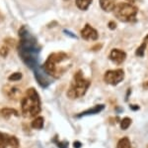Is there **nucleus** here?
Returning <instances> with one entry per match:
<instances>
[{"mask_svg":"<svg viewBox=\"0 0 148 148\" xmlns=\"http://www.w3.org/2000/svg\"><path fill=\"white\" fill-rule=\"evenodd\" d=\"M20 41L18 45V53L22 61L31 70H35L39 66V56L40 46L37 39L30 33L26 27L19 30Z\"/></svg>","mask_w":148,"mask_h":148,"instance_id":"nucleus-1","label":"nucleus"},{"mask_svg":"<svg viewBox=\"0 0 148 148\" xmlns=\"http://www.w3.org/2000/svg\"><path fill=\"white\" fill-rule=\"evenodd\" d=\"M21 107L25 117H37L38 114L40 113V95L34 88L26 90L21 102Z\"/></svg>","mask_w":148,"mask_h":148,"instance_id":"nucleus-2","label":"nucleus"},{"mask_svg":"<svg viewBox=\"0 0 148 148\" xmlns=\"http://www.w3.org/2000/svg\"><path fill=\"white\" fill-rule=\"evenodd\" d=\"M69 59L68 55L66 53H52L49 55V57L47 59L45 63L44 69L45 71L51 76V78H60V76L64 74L67 70L66 67L60 66L62 63L67 62Z\"/></svg>","mask_w":148,"mask_h":148,"instance_id":"nucleus-3","label":"nucleus"},{"mask_svg":"<svg viewBox=\"0 0 148 148\" xmlns=\"http://www.w3.org/2000/svg\"><path fill=\"white\" fill-rule=\"evenodd\" d=\"M90 85V82L87 79L84 78L83 73L81 71H78L74 75L73 81L70 83V87L67 90V97L69 99H78L85 94L88 88Z\"/></svg>","mask_w":148,"mask_h":148,"instance_id":"nucleus-4","label":"nucleus"},{"mask_svg":"<svg viewBox=\"0 0 148 148\" xmlns=\"http://www.w3.org/2000/svg\"><path fill=\"white\" fill-rule=\"evenodd\" d=\"M114 15L121 22H133L136 19L138 9L130 3H119L114 8Z\"/></svg>","mask_w":148,"mask_h":148,"instance_id":"nucleus-5","label":"nucleus"},{"mask_svg":"<svg viewBox=\"0 0 148 148\" xmlns=\"http://www.w3.org/2000/svg\"><path fill=\"white\" fill-rule=\"evenodd\" d=\"M123 79H125V72L121 70V69L114 70V71H108L104 75L105 83L112 85H116L118 83L123 82Z\"/></svg>","mask_w":148,"mask_h":148,"instance_id":"nucleus-6","label":"nucleus"},{"mask_svg":"<svg viewBox=\"0 0 148 148\" xmlns=\"http://www.w3.org/2000/svg\"><path fill=\"white\" fill-rule=\"evenodd\" d=\"M33 71H34L36 80H37V82L40 83V85L42 88H47L52 83L51 77L45 71V69L42 68L40 66H38L37 68Z\"/></svg>","mask_w":148,"mask_h":148,"instance_id":"nucleus-7","label":"nucleus"},{"mask_svg":"<svg viewBox=\"0 0 148 148\" xmlns=\"http://www.w3.org/2000/svg\"><path fill=\"white\" fill-rule=\"evenodd\" d=\"M8 146L11 148H18L19 143L17 138L0 132V148H7Z\"/></svg>","mask_w":148,"mask_h":148,"instance_id":"nucleus-8","label":"nucleus"},{"mask_svg":"<svg viewBox=\"0 0 148 148\" xmlns=\"http://www.w3.org/2000/svg\"><path fill=\"white\" fill-rule=\"evenodd\" d=\"M3 92L8 99H12V101H16V99H20L22 92L16 85H5L3 88Z\"/></svg>","mask_w":148,"mask_h":148,"instance_id":"nucleus-9","label":"nucleus"},{"mask_svg":"<svg viewBox=\"0 0 148 148\" xmlns=\"http://www.w3.org/2000/svg\"><path fill=\"white\" fill-rule=\"evenodd\" d=\"M81 36L85 40H97L98 37H99L97 31L92 26H90L89 24L85 25V27L82 29V31H81Z\"/></svg>","mask_w":148,"mask_h":148,"instance_id":"nucleus-10","label":"nucleus"},{"mask_svg":"<svg viewBox=\"0 0 148 148\" xmlns=\"http://www.w3.org/2000/svg\"><path fill=\"white\" fill-rule=\"evenodd\" d=\"M109 58L116 64H121L126 58V53L120 49H113L110 53Z\"/></svg>","mask_w":148,"mask_h":148,"instance_id":"nucleus-11","label":"nucleus"},{"mask_svg":"<svg viewBox=\"0 0 148 148\" xmlns=\"http://www.w3.org/2000/svg\"><path fill=\"white\" fill-rule=\"evenodd\" d=\"M105 108L104 104H98V106L91 107V108L87 109V110H84L82 113H80L79 114H77V117H83V116H88V115H93V114H97L99 113H101L103 109Z\"/></svg>","mask_w":148,"mask_h":148,"instance_id":"nucleus-12","label":"nucleus"},{"mask_svg":"<svg viewBox=\"0 0 148 148\" xmlns=\"http://www.w3.org/2000/svg\"><path fill=\"white\" fill-rule=\"evenodd\" d=\"M100 6L104 11L110 12L114 10L116 6V0H100Z\"/></svg>","mask_w":148,"mask_h":148,"instance_id":"nucleus-13","label":"nucleus"},{"mask_svg":"<svg viewBox=\"0 0 148 148\" xmlns=\"http://www.w3.org/2000/svg\"><path fill=\"white\" fill-rule=\"evenodd\" d=\"M93 0H75V3L80 10H87Z\"/></svg>","mask_w":148,"mask_h":148,"instance_id":"nucleus-14","label":"nucleus"},{"mask_svg":"<svg viewBox=\"0 0 148 148\" xmlns=\"http://www.w3.org/2000/svg\"><path fill=\"white\" fill-rule=\"evenodd\" d=\"M0 113L2 114L3 117H10L11 115H16V116L18 115V111L15 110L14 108H10V107H4L0 111Z\"/></svg>","mask_w":148,"mask_h":148,"instance_id":"nucleus-15","label":"nucleus"},{"mask_svg":"<svg viewBox=\"0 0 148 148\" xmlns=\"http://www.w3.org/2000/svg\"><path fill=\"white\" fill-rule=\"evenodd\" d=\"M32 127L35 128V129H42L44 127V118L42 116H37L32 122Z\"/></svg>","mask_w":148,"mask_h":148,"instance_id":"nucleus-16","label":"nucleus"},{"mask_svg":"<svg viewBox=\"0 0 148 148\" xmlns=\"http://www.w3.org/2000/svg\"><path fill=\"white\" fill-rule=\"evenodd\" d=\"M116 148H131V144H130V139H128L127 137L121 138L120 141L118 142Z\"/></svg>","mask_w":148,"mask_h":148,"instance_id":"nucleus-17","label":"nucleus"},{"mask_svg":"<svg viewBox=\"0 0 148 148\" xmlns=\"http://www.w3.org/2000/svg\"><path fill=\"white\" fill-rule=\"evenodd\" d=\"M131 124V119L130 117H125L121 121V128L123 130H126Z\"/></svg>","mask_w":148,"mask_h":148,"instance_id":"nucleus-18","label":"nucleus"},{"mask_svg":"<svg viewBox=\"0 0 148 148\" xmlns=\"http://www.w3.org/2000/svg\"><path fill=\"white\" fill-rule=\"evenodd\" d=\"M145 48H146V43L143 42L142 44L137 48L136 52H135V55H136L137 57H142L143 55H144V50H145Z\"/></svg>","mask_w":148,"mask_h":148,"instance_id":"nucleus-19","label":"nucleus"},{"mask_svg":"<svg viewBox=\"0 0 148 148\" xmlns=\"http://www.w3.org/2000/svg\"><path fill=\"white\" fill-rule=\"evenodd\" d=\"M22 79V74L21 73H14L9 77V81L11 82H16V81H19Z\"/></svg>","mask_w":148,"mask_h":148,"instance_id":"nucleus-20","label":"nucleus"},{"mask_svg":"<svg viewBox=\"0 0 148 148\" xmlns=\"http://www.w3.org/2000/svg\"><path fill=\"white\" fill-rule=\"evenodd\" d=\"M8 52H9V49L7 48V46H5V45L0 49V55H1L2 57H6L7 54H8Z\"/></svg>","mask_w":148,"mask_h":148,"instance_id":"nucleus-21","label":"nucleus"},{"mask_svg":"<svg viewBox=\"0 0 148 148\" xmlns=\"http://www.w3.org/2000/svg\"><path fill=\"white\" fill-rule=\"evenodd\" d=\"M58 148H68V142L67 141H60V142H56Z\"/></svg>","mask_w":148,"mask_h":148,"instance_id":"nucleus-22","label":"nucleus"},{"mask_svg":"<svg viewBox=\"0 0 148 148\" xmlns=\"http://www.w3.org/2000/svg\"><path fill=\"white\" fill-rule=\"evenodd\" d=\"M109 28L110 29H112V30H114L116 29V24L114 22V21H111V22L109 23Z\"/></svg>","mask_w":148,"mask_h":148,"instance_id":"nucleus-23","label":"nucleus"},{"mask_svg":"<svg viewBox=\"0 0 148 148\" xmlns=\"http://www.w3.org/2000/svg\"><path fill=\"white\" fill-rule=\"evenodd\" d=\"M81 146H82V144H81L79 141H74V143H73L74 148H80Z\"/></svg>","mask_w":148,"mask_h":148,"instance_id":"nucleus-24","label":"nucleus"},{"mask_svg":"<svg viewBox=\"0 0 148 148\" xmlns=\"http://www.w3.org/2000/svg\"><path fill=\"white\" fill-rule=\"evenodd\" d=\"M64 33H66V34H68L69 36H71L72 38H77V37H76V35H75V34H73V33H70V32H69V31H67V30L64 31Z\"/></svg>","mask_w":148,"mask_h":148,"instance_id":"nucleus-25","label":"nucleus"},{"mask_svg":"<svg viewBox=\"0 0 148 148\" xmlns=\"http://www.w3.org/2000/svg\"><path fill=\"white\" fill-rule=\"evenodd\" d=\"M130 107L132 110H137V109H139V106H130Z\"/></svg>","mask_w":148,"mask_h":148,"instance_id":"nucleus-26","label":"nucleus"},{"mask_svg":"<svg viewBox=\"0 0 148 148\" xmlns=\"http://www.w3.org/2000/svg\"><path fill=\"white\" fill-rule=\"evenodd\" d=\"M144 42H145V43H148V35L146 36V37H145V39H144Z\"/></svg>","mask_w":148,"mask_h":148,"instance_id":"nucleus-27","label":"nucleus"},{"mask_svg":"<svg viewBox=\"0 0 148 148\" xmlns=\"http://www.w3.org/2000/svg\"><path fill=\"white\" fill-rule=\"evenodd\" d=\"M127 1H133V0H127Z\"/></svg>","mask_w":148,"mask_h":148,"instance_id":"nucleus-28","label":"nucleus"},{"mask_svg":"<svg viewBox=\"0 0 148 148\" xmlns=\"http://www.w3.org/2000/svg\"><path fill=\"white\" fill-rule=\"evenodd\" d=\"M133 1H134V0H133Z\"/></svg>","mask_w":148,"mask_h":148,"instance_id":"nucleus-29","label":"nucleus"}]
</instances>
